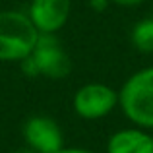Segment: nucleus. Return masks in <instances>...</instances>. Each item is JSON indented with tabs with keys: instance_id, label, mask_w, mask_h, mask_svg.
I'll use <instances>...</instances> for the list:
<instances>
[{
	"instance_id": "obj_3",
	"label": "nucleus",
	"mask_w": 153,
	"mask_h": 153,
	"mask_svg": "<svg viewBox=\"0 0 153 153\" xmlns=\"http://www.w3.org/2000/svg\"><path fill=\"white\" fill-rule=\"evenodd\" d=\"M22 70L29 78L45 76L51 79H60L70 74L72 60L54 33H41L31 54L22 60Z\"/></svg>"
},
{
	"instance_id": "obj_10",
	"label": "nucleus",
	"mask_w": 153,
	"mask_h": 153,
	"mask_svg": "<svg viewBox=\"0 0 153 153\" xmlns=\"http://www.w3.org/2000/svg\"><path fill=\"white\" fill-rule=\"evenodd\" d=\"M108 4H111V0H89V6L93 8L95 12H103V10H107Z\"/></svg>"
},
{
	"instance_id": "obj_5",
	"label": "nucleus",
	"mask_w": 153,
	"mask_h": 153,
	"mask_svg": "<svg viewBox=\"0 0 153 153\" xmlns=\"http://www.w3.org/2000/svg\"><path fill=\"white\" fill-rule=\"evenodd\" d=\"M23 138L35 153H58L62 149V132L49 116H31L23 126Z\"/></svg>"
},
{
	"instance_id": "obj_2",
	"label": "nucleus",
	"mask_w": 153,
	"mask_h": 153,
	"mask_svg": "<svg viewBox=\"0 0 153 153\" xmlns=\"http://www.w3.org/2000/svg\"><path fill=\"white\" fill-rule=\"evenodd\" d=\"M124 116L140 128H153V66L134 72L118 91Z\"/></svg>"
},
{
	"instance_id": "obj_11",
	"label": "nucleus",
	"mask_w": 153,
	"mask_h": 153,
	"mask_svg": "<svg viewBox=\"0 0 153 153\" xmlns=\"http://www.w3.org/2000/svg\"><path fill=\"white\" fill-rule=\"evenodd\" d=\"M58 153H91L87 149H60Z\"/></svg>"
},
{
	"instance_id": "obj_8",
	"label": "nucleus",
	"mask_w": 153,
	"mask_h": 153,
	"mask_svg": "<svg viewBox=\"0 0 153 153\" xmlns=\"http://www.w3.org/2000/svg\"><path fill=\"white\" fill-rule=\"evenodd\" d=\"M130 41L136 51L153 54V18H143L134 23L130 31Z\"/></svg>"
},
{
	"instance_id": "obj_6",
	"label": "nucleus",
	"mask_w": 153,
	"mask_h": 153,
	"mask_svg": "<svg viewBox=\"0 0 153 153\" xmlns=\"http://www.w3.org/2000/svg\"><path fill=\"white\" fill-rule=\"evenodd\" d=\"M25 14L39 33H56L68 22L70 0H31Z\"/></svg>"
},
{
	"instance_id": "obj_12",
	"label": "nucleus",
	"mask_w": 153,
	"mask_h": 153,
	"mask_svg": "<svg viewBox=\"0 0 153 153\" xmlns=\"http://www.w3.org/2000/svg\"><path fill=\"white\" fill-rule=\"evenodd\" d=\"M14 153H35L33 149H18V151H14Z\"/></svg>"
},
{
	"instance_id": "obj_4",
	"label": "nucleus",
	"mask_w": 153,
	"mask_h": 153,
	"mask_svg": "<svg viewBox=\"0 0 153 153\" xmlns=\"http://www.w3.org/2000/svg\"><path fill=\"white\" fill-rule=\"evenodd\" d=\"M74 111L85 120H97L111 114L118 105V93L105 83H85L74 95Z\"/></svg>"
},
{
	"instance_id": "obj_9",
	"label": "nucleus",
	"mask_w": 153,
	"mask_h": 153,
	"mask_svg": "<svg viewBox=\"0 0 153 153\" xmlns=\"http://www.w3.org/2000/svg\"><path fill=\"white\" fill-rule=\"evenodd\" d=\"M111 2L116 4V6H122V8H134V6L143 4L146 0H111Z\"/></svg>"
},
{
	"instance_id": "obj_7",
	"label": "nucleus",
	"mask_w": 153,
	"mask_h": 153,
	"mask_svg": "<svg viewBox=\"0 0 153 153\" xmlns=\"http://www.w3.org/2000/svg\"><path fill=\"white\" fill-rule=\"evenodd\" d=\"M107 153H153V134L142 128L118 130L108 138Z\"/></svg>"
},
{
	"instance_id": "obj_1",
	"label": "nucleus",
	"mask_w": 153,
	"mask_h": 153,
	"mask_svg": "<svg viewBox=\"0 0 153 153\" xmlns=\"http://www.w3.org/2000/svg\"><path fill=\"white\" fill-rule=\"evenodd\" d=\"M39 31L25 12H0V62H22L31 54L39 39Z\"/></svg>"
}]
</instances>
